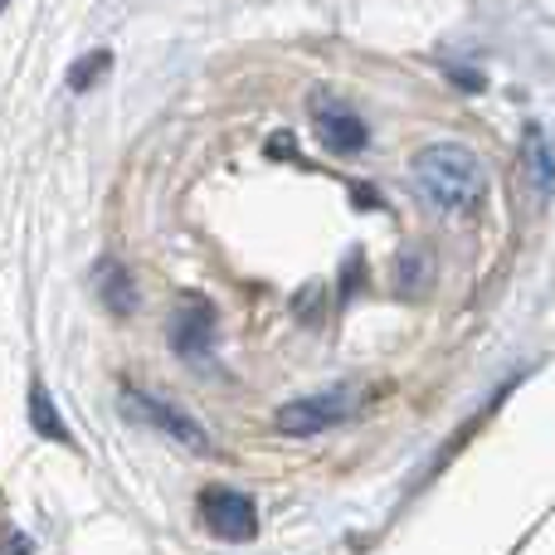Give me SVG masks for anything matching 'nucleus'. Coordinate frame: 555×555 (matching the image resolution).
Returning <instances> with one entry per match:
<instances>
[{
  "instance_id": "obj_1",
  "label": "nucleus",
  "mask_w": 555,
  "mask_h": 555,
  "mask_svg": "<svg viewBox=\"0 0 555 555\" xmlns=\"http://www.w3.org/2000/svg\"><path fill=\"white\" fill-rule=\"evenodd\" d=\"M414 185L439 215H473L488 201V171L463 142H429L414 152Z\"/></svg>"
},
{
  "instance_id": "obj_2",
  "label": "nucleus",
  "mask_w": 555,
  "mask_h": 555,
  "mask_svg": "<svg viewBox=\"0 0 555 555\" xmlns=\"http://www.w3.org/2000/svg\"><path fill=\"white\" fill-rule=\"evenodd\" d=\"M122 410H127V420L152 424L156 434H166V439L181 443V449H191V453H210V434H205V424H201V420H191L185 410H176V404L156 400V395L122 390Z\"/></svg>"
},
{
  "instance_id": "obj_9",
  "label": "nucleus",
  "mask_w": 555,
  "mask_h": 555,
  "mask_svg": "<svg viewBox=\"0 0 555 555\" xmlns=\"http://www.w3.org/2000/svg\"><path fill=\"white\" fill-rule=\"evenodd\" d=\"M29 424H35V434H39V439H49V443H74L64 414H59V404L49 400V390L39 380L29 385Z\"/></svg>"
},
{
  "instance_id": "obj_10",
  "label": "nucleus",
  "mask_w": 555,
  "mask_h": 555,
  "mask_svg": "<svg viewBox=\"0 0 555 555\" xmlns=\"http://www.w3.org/2000/svg\"><path fill=\"white\" fill-rule=\"evenodd\" d=\"M107 68H113V54H107V49L83 54L74 68H68V93H88V88H98L107 78Z\"/></svg>"
},
{
  "instance_id": "obj_3",
  "label": "nucleus",
  "mask_w": 555,
  "mask_h": 555,
  "mask_svg": "<svg viewBox=\"0 0 555 555\" xmlns=\"http://www.w3.org/2000/svg\"><path fill=\"white\" fill-rule=\"evenodd\" d=\"M307 113H312V132H317V142H322L326 152L361 156L365 146H371V127H365L346 103H336L332 93H312Z\"/></svg>"
},
{
  "instance_id": "obj_4",
  "label": "nucleus",
  "mask_w": 555,
  "mask_h": 555,
  "mask_svg": "<svg viewBox=\"0 0 555 555\" xmlns=\"http://www.w3.org/2000/svg\"><path fill=\"white\" fill-rule=\"evenodd\" d=\"M215 336H220V317H215V302L210 297H181V307H176L171 317V351L181 356V361H210L215 351Z\"/></svg>"
},
{
  "instance_id": "obj_8",
  "label": "nucleus",
  "mask_w": 555,
  "mask_h": 555,
  "mask_svg": "<svg viewBox=\"0 0 555 555\" xmlns=\"http://www.w3.org/2000/svg\"><path fill=\"white\" fill-rule=\"evenodd\" d=\"M93 283H98V297H103V307L113 317H132L137 312V283H132V273H127V263L103 259L93 269Z\"/></svg>"
},
{
  "instance_id": "obj_12",
  "label": "nucleus",
  "mask_w": 555,
  "mask_h": 555,
  "mask_svg": "<svg viewBox=\"0 0 555 555\" xmlns=\"http://www.w3.org/2000/svg\"><path fill=\"white\" fill-rule=\"evenodd\" d=\"M5 5H10V0H0V10H5Z\"/></svg>"
},
{
  "instance_id": "obj_7",
  "label": "nucleus",
  "mask_w": 555,
  "mask_h": 555,
  "mask_svg": "<svg viewBox=\"0 0 555 555\" xmlns=\"http://www.w3.org/2000/svg\"><path fill=\"white\" fill-rule=\"evenodd\" d=\"M521 191L537 210H546L555 195V152L541 127H527V142H521Z\"/></svg>"
},
{
  "instance_id": "obj_5",
  "label": "nucleus",
  "mask_w": 555,
  "mask_h": 555,
  "mask_svg": "<svg viewBox=\"0 0 555 555\" xmlns=\"http://www.w3.org/2000/svg\"><path fill=\"white\" fill-rule=\"evenodd\" d=\"M201 521L220 541H254L259 537V507L240 488H210L201 492Z\"/></svg>"
},
{
  "instance_id": "obj_11",
  "label": "nucleus",
  "mask_w": 555,
  "mask_h": 555,
  "mask_svg": "<svg viewBox=\"0 0 555 555\" xmlns=\"http://www.w3.org/2000/svg\"><path fill=\"white\" fill-rule=\"evenodd\" d=\"M0 555H29V537H20V531H0Z\"/></svg>"
},
{
  "instance_id": "obj_6",
  "label": "nucleus",
  "mask_w": 555,
  "mask_h": 555,
  "mask_svg": "<svg viewBox=\"0 0 555 555\" xmlns=\"http://www.w3.org/2000/svg\"><path fill=\"white\" fill-rule=\"evenodd\" d=\"M346 404H351V395L346 390L302 395V400H293V404L278 410V434H287V439H312V434H326L332 424L346 420Z\"/></svg>"
}]
</instances>
